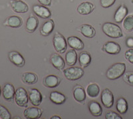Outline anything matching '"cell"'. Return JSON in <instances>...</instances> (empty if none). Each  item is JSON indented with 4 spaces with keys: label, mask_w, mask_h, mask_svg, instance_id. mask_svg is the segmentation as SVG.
<instances>
[{
    "label": "cell",
    "mask_w": 133,
    "mask_h": 119,
    "mask_svg": "<svg viewBox=\"0 0 133 119\" xmlns=\"http://www.w3.org/2000/svg\"><path fill=\"white\" fill-rule=\"evenodd\" d=\"M79 61L81 67H88L91 64V61H92L91 54L87 52H82L79 54Z\"/></svg>",
    "instance_id": "83f0119b"
},
{
    "label": "cell",
    "mask_w": 133,
    "mask_h": 119,
    "mask_svg": "<svg viewBox=\"0 0 133 119\" xmlns=\"http://www.w3.org/2000/svg\"><path fill=\"white\" fill-rule=\"evenodd\" d=\"M129 10L125 5H121L116 10L114 15V20L116 23H121L128 14Z\"/></svg>",
    "instance_id": "2e32d148"
},
{
    "label": "cell",
    "mask_w": 133,
    "mask_h": 119,
    "mask_svg": "<svg viewBox=\"0 0 133 119\" xmlns=\"http://www.w3.org/2000/svg\"><path fill=\"white\" fill-rule=\"evenodd\" d=\"M69 46L76 50H82L85 47L83 40L77 36H70L67 38Z\"/></svg>",
    "instance_id": "d6986e66"
},
{
    "label": "cell",
    "mask_w": 133,
    "mask_h": 119,
    "mask_svg": "<svg viewBox=\"0 0 133 119\" xmlns=\"http://www.w3.org/2000/svg\"><path fill=\"white\" fill-rule=\"evenodd\" d=\"M1 94H2V88H1V86H0V96H1Z\"/></svg>",
    "instance_id": "ab89813d"
},
{
    "label": "cell",
    "mask_w": 133,
    "mask_h": 119,
    "mask_svg": "<svg viewBox=\"0 0 133 119\" xmlns=\"http://www.w3.org/2000/svg\"><path fill=\"white\" fill-rule=\"evenodd\" d=\"M53 46L57 52L59 53H65L67 47V42L65 38L60 34L59 32H56L53 37Z\"/></svg>",
    "instance_id": "3957f363"
},
{
    "label": "cell",
    "mask_w": 133,
    "mask_h": 119,
    "mask_svg": "<svg viewBox=\"0 0 133 119\" xmlns=\"http://www.w3.org/2000/svg\"><path fill=\"white\" fill-rule=\"evenodd\" d=\"M61 118L59 116H53L51 118V119H61Z\"/></svg>",
    "instance_id": "f35d334b"
},
{
    "label": "cell",
    "mask_w": 133,
    "mask_h": 119,
    "mask_svg": "<svg viewBox=\"0 0 133 119\" xmlns=\"http://www.w3.org/2000/svg\"><path fill=\"white\" fill-rule=\"evenodd\" d=\"M102 30L105 35L111 38H120L123 35L122 29L118 25L112 22H105L103 23Z\"/></svg>",
    "instance_id": "7a4b0ae2"
},
{
    "label": "cell",
    "mask_w": 133,
    "mask_h": 119,
    "mask_svg": "<svg viewBox=\"0 0 133 119\" xmlns=\"http://www.w3.org/2000/svg\"><path fill=\"white\" fill-rule=\"evenodd\" d=\"M21 80L26 84H34L37 82L38 76L33 72H25L21 76Z\"/></svg>",
    "instance_id": "484cf974"
},
{
    "label": "cell",
    "mask_w": 133,
    "mask_h": 119,
    "mask_svg": "<svg viewBox=\"0 0 133 119\" xmlns=\"http://www.w3.org/2000/svg\"><path fill=\"white\" fill-rule=\"evenodd\" d=\"M123 26L127 32H130L133 30V15H129L126 16L123 21Z\"/></svg>",
    "instance_id": "4dcf8cb0"
},
{
    "label": "cell",
    "mask_w": 133,
    "mask_h": 119,
    "mask_svg": "<svg viewBox=\"0 0 133 119\" xmlns=\"http://www.w3.org/2000/svg\"><path fill=\"white\" fill-rule=\"evenodd\" d=\"M88 108L91 115L94 116H101L103 114V109L101 104L95 100H91L88 104Z\"/></svg>",
    "instance_id": "ffe728a7"
},
{
    "label": "cell",
    "mask_w": 133,
    "mask_h": 119,
    "mask_svg": "<svg viewBox=\"0 0 133 119\" xmlns=\"http://www.w3.org/2000/svg\"><path fill=\"white\" fill-rule=\"evenodd\" d=\"M50 62L51 63L53 67L57 70H64L65 66V62L63 58L59 55L58 53H53L50 57Z\"/></svg>",
    "instance_id": "9a60e30c"
},
{
    "label": "cell",
    "mask_w": 133,
    "mask_h": 119,
    "mask_svg": "<svg viewBox=\"0 0 133 119\" xmlns=\"http://www.w3.org/2000/svg\"><path fill=\"white\" fill-rule=\"evenodd\" d=\"M86 91L81 86L77 85L73 90V97L77 102L83 103L86 100Z\"/></svg>",
    "instance_id": "44dd1931"
},
{
    "label": "cell",
    "mask_w": 133,
    "mask_h": 119,
    "mask_svg": "<svg viewBox=\"0 0 133 119\" xmlns=\"http://www.w3.org/2000/svg\"><path fill=\"white\" fill-rule=\"evenodd\" d=\"M124 57L125 59L127 61L129 62L130 64H133V49L130 48V49L128 50L124 53Z\"/></svg>",
    "instance_id": "d590c367"
},
{
    "label": "cell",
    "mask_w": 133,
    "mask_h": 119,
    "mask_svg": "<svg viewBox=\"0 0 133 119\" xmlns=\"http://www.w3.org/2000/svg\"><path fill=\"white\" fill-rule=\"evenodd\" d=\"M116 108L117 111L121 115H124L128 110L129 106H128V102L127 100L123 97H121L118 98L116 101Z\"/></svg>",
    "instance_id": "f1b7e54d"
},
{
    "label": "cell",
    "mask_w": 133,
    "mask_h": 119,
    "mask_svg": "<svg viewBox=\"0 0 133 119\" xmlns=\"http://www.w3.org/2000/svg\"><path fill=\"white\" fill-rule=\"evenodd\" d=\"M39 26V20L35 15H30L26 21V30L29 33L35 32Z\"/></svg>",
    "instance_id": "cb8c5ba5"
},
{
    "label": "cell",
    "mask_w": 133,
    "mask_h": 119,
    "mask_svg": "<svg viewBox=\"0 0 133 119\" xmlns=\"http://www.w3.org/2000/svg\"><path fill=\"white\" fill-rule=\"evenodd\" d=\"M41 5L45 6H51L52 0H37Z\"/></svg>",
    "instance_id": "8d00e7d4"
},
{
    "label": "cell",
    "mask_w": 133,
    "mask_h": 119,
    "mask_svg": "<svg viewBox=\"0 0 133 119\" xmlns=\"http://www.w3.org/2000/svg\"><path fill=\"white\" fill-rule=\"evenodd\" d=\"M61 80L60 78L53 74H50L47 76L43 80V84L44 86L47 88H53L57 87L60 84Z\"/></svg>",
    "instance_id": "e0dca14e"
},
{
    "label": "cell",
    "mask_w": 133,
    "mask_h": 119,
    "mask_svg": "<svg viewBox=\"0 0 133 119\" xmlns=\"http://www.w3.org/2000/svg\"><path fill=\"white\" fill-rule=\"evenodd\" d=\"M54 28V21L51 19H49L42 25V27L40 29V34L43 36H48L53 32Z\"/></svg>",
    "instance_id": "7402d4cb"
},
{
    "label": "cell",
    "mask_w": 133,
    "mask_h": 119,
    "mask_svg": "<svg viewBox=\"0 0 133 119\" xmlns=\"http://www.w3.org/2000/svg\"><path fill=\"white\" fill-rule=\"evenodd\" d=\"M42 110L37 107H29L23 112L24 117L27 119L40 118L42 115Z\"/></svg>",
    "instance_id": "4fadbf2b"
},
{
    "label": "cell",
    "mask_w": 133,
    "mask_h": 119,
    "mask_svg": "<svg viewBox=\"0 0 133 119\" xmlns=\"http://www.w3.org/2000/svg\"><path fill=\"white\" fill-rule=\"evenodd\" d=\"M15 90L14 85L9 83H7L4 85L2 90V95L5 100L11 102L14 100L15 97Z\"/></svg>",
    "instance_id": "7c38bea8"
},
{
    "label": "cell",
    "mask_w": 133,
    "mask_h": 119,
    "mask_svg": "<svg viewBox=\"0 0 133 119\" xmlns=\"http://www.w3.org/2000/svg\"><path fill=\"white\" fill-rule=\"evenodd\" d=\"M105 118L106 119H122V116L114 111H109L105 115Z\"/></svg>",
    "instance_id": "836d02e7"
},
{
    "label": "cell",
    "mask_w": 133,
    "mask_h": 119,
    "mask_svg": "<svg viewBox=\"0 0 133 119\" xmlns=\"http://www.w3.org/2000/svg\"><path fill=\"white\" fill-rule=\"evenodd\" d=\"M0 118L2 119H10L11 118V115L7 108L0 104Z\"/></svg>",
    "instance_id": "1f68e13d"
},
{
    "label": "cell",
    "mask_w": 133,
    "mask_h": 119,
    "mask_svg": "<svg viewBox=\"0 0 133 119\" xmlns=\"http://www.w3.org/2000/svg\"><path fill=\"white\" fill-rule=\"evenodd\" d=\"M132 3H133V0H132Z\"/></svg>",
    "instance_id": "60d3db41"
},
{
    "label": "cell",
    "mask_w": 133,
    "mask_h": 119,
    "mask_svg": "<svg viewBox=\"0 0 133 119\" xmlns=\"http://www.w3.org/2000/svg\"><path fill=\"white\" fill-rule=\"evenodd\" d=\"M9 61L17 67H23L25 64V60L23 56L19 52L17 51H11L8 53Z\"/></svg>",
    "instance_id": "52a82bcc"
},
{
    "label": "cell",
    "mask_w": 133,
    "mask_h": 119,
    "mask_svg": "<svg viewBox=\"0 0 133 119\" xmlns=\"http://www.w3.org/2000/svg\"><path fill=\"white\" fill-rule=\"evenodd\" d=\"M126 45L128 47L132 48L133 47V38L132 37H129L126 40Z\"/></svg>",
    "instance_id": "74e56055"
},
{
    "label": "cell",
    "mask_w": 133,
    "mask_h": 119,
    "mask_svg": "<svg viewBox=\"0 0 133 119\" xmlns=\"http://www.w3.org/2000/svg\"><path fill=\"white\" fill-rule=\"evenodd\" d=\"M10 4L12 10L15 13L25 14L29 11L28 5L22 0H11Z\"/></svg>",
    "instance_id": "ba28073f"
},
{
    "label": "cell",
    "mask_w": 133,
    "mask_h": 119,
    "mask_svg": "<svg viewBox=\"0 0 133 119\" xmlns=\"http://www.w3.org/2000/svg\"><path fill=\"white\" fill-rule=\"evenodd\" d=\"M33 11L35 14L43 19H49L51 16V12L49 9L43 5H34Z\"/></svg>",
    "instance_id": "30bf717a"
},
{
    "label": "cell",
    "mask_w": 133,
    "mask_h": 119,
    "mask_svg": "<svg viewBox=\"0 0 133 119\" xmlns=\"http://www.w3.org/2000/svg\"><path fill=\"white\" fill-rule=\"evenodd\" d=\"M101 100L103 105L107 109H110L114 104V96L112 92L109 88L103 90L101 96Z\"/></svg>",
    "instance_id": "8992f818"
},
{
    "label": "cell",
    "mask_w": 133,
    "mask_h": 119,
    "mask_svg": "<svg viewBox=\"0 0 133 119\" xmlns=\"http://www.w3.org/2000/svg\"><path fill=\"white\" fill-rule=\"evenodd\" d=\"M14 100L17 106L20 107H27L29 102V96L24 88L19 87L15 90Z\"/></svg>",
    "instance_id": "5b68a950"
},
{
    "label": "cell",
    "mask_w": 133,
    "mask_h": 119,
    "mask_svg": "<svg viewBox=\"0 0 133 119\" xmlns=\"http://www.w3.org/2000/svg\"><path fill=\"white\" fill-rule=\"evenodd\" d=\"M29 100L34 106H39L43 100V96L39 90L31 88L29 92Z\"/></svg>",
    "instance_id": "8fae6325"
},
{
    "label": "cell",
    "mask_w": 133,
    "mask_h": 119,
    "mask_svg": "<svg viewBox=\"0 0 133 119\" xmlns=\"http://www.w3.org/2000/svg\"><path fill=\"white\" fill-rule=\"evenodd\" d=\"M86 93L91 98H95L98 96L100 93V88L98 84L95 83H92L87 86L86 90Z\"/></svg>",
    "instance_id": "f546056e"
},
{
    "label": "cell",
    "mask_w": 133,
    "mask_h": 119,
    "mask_svg": "<svg viewBox=\"0 0 133 119\" xmlns=\"http://www.w3.org/2000/svg\"><path fill=\"white\" fill-rule=\"evenodd\" d=\"M80 32L87 38H92L96 35L95 29L89 24L81 25L80 26Z\"/></svg>",
    "instance_id": "d4e9b609"
},
{
    "label": "cell",
    "mask_w": 133,
    "mask_h": 119,
    "mask_svg": "<svg viewBox=\"0 0 133 119\" xmlns=\"http://www.w3.org/2000/svg\"><path fill=\"white\" fill-rule=\"evenodd\" d=\"M125 71L126 64L124 63H115L109 68L106 72V76L110 80H115L123 76Z\"/></svg>",
    "instance_id": "6da1fadb"
},
{
    "label": "cell",
    "mask_w": 133,
    "mask_h": 119,
    "mask_svg": "<svg viewBox=\"0 0 133 119\" xmlns=\"http://www.w3.org/2000/svg\"><path fill=\"white\" fill-rule=\"evenodd\" d=\"M23 24V20L17 15H11L7 19L3 25L12 28H19Z\"/></svg>",
    "instance_id": "ac0fdd59"
},
{
    "label": "cell",
    "mask_w": 133,
    "mask_h": 119,
    "mask_svg": "<svg viewBox=\"0 0 133 119\" xmlns=\"http://www.w3.org/2000/svg\"><path fill=\"white\" fill-rule=\"evenodd\" d=\"M95 9V5L89 2H83L77 7V12L83 15H87L93 12Z\"/></svg>",
    "instance_id": "5bb4252c"
},
{
    "label": "cell",
    "mask_w": 133,
    "mask_h": 119,
    "mask_svg": "<svg viewBox=\"0 0 133 119\" xmlns=\"http://www.w3.org/2000/svg\"><path fill=\"white\" fill-rule=\"evenodd\" d=\"M77 53L74 49L69 50L65 54V62L68 66H74L77 63Z\"/></svg>",
    "instance_id": "4316f807"
},
{
    "label": "cell",
    "mask_w": 133,
    "mask_h": 119,
    "mask_svg": "<svg viewBox=\"0 0 133 119\" xmlns=\"http://www.w3.org/2000/svg\"><path fill=\"white\" fill-rule=\"evenodd\" d=\"M116 0H100V3L102 8H108L115 4Z\"/></svg>",
    "instance_id": "e575fe53"
},
{
    "label": "cell",
    "mask_w": 133,
    "mask_h": 119,
    "mask_svg": "<svg viewBox=\"0 0 133 119\" xmlns=\"http://www.w3.org/2000/svg\"><path fill=\"white\" fill-rule=\"evenodd\" d=\"M63 74L65 78L70 81H75L80 79L84 76L85 72L82 68L70 67L63 70Z\"/></svg>",
    "instance_id": "277c9868"
},
{
    "label": "cell",
    "mask_w": 133,
    "mask_h": 119,
    "mask_svg": "<svg viewBox=\"0 0 133 119\" xmlns=\"http://www.w3.org/2000/svg\"><path fill=\"white\" fill-rule=\"evenodd\" d=\"M49 99L53 103L55 104H63L66 101V98L63 94L57 91H52L49 94Z\"/></svg>",
    "instance_id": "603a6c76"
},
{
    "label": "cell",
    "mask_w": 133,
    "mask_h": 119,
    "mask_svg": "<svg viewBox=\"0 0 133 119\" xmlns=\"http://www.w3.org/2000/svg\"><path fill=\"white\" fill-rule=\"evenodd\" d=\"M103 50L109 54L116 55L121 52V47L118 43L115 42V41H109L103 45Z\"/></svg>",
    "instance_id": "9c48e42d"
},
{
    "label": "cell",
    "mask_w": 133,
    "mask_h": 119,
    "mask_svg": "<svg viewBox=\"0 0 133 119\" xmlns=\"http://www.w3.org/2000/svg\"><path fill=\"white\" fill-rule=\"evenodd\" d=\"M123 80L129 84L131 86H133V72H127L123 74Z\"/></svg>",
    "instance_id": "d6a6232c"
}]
</instances>
